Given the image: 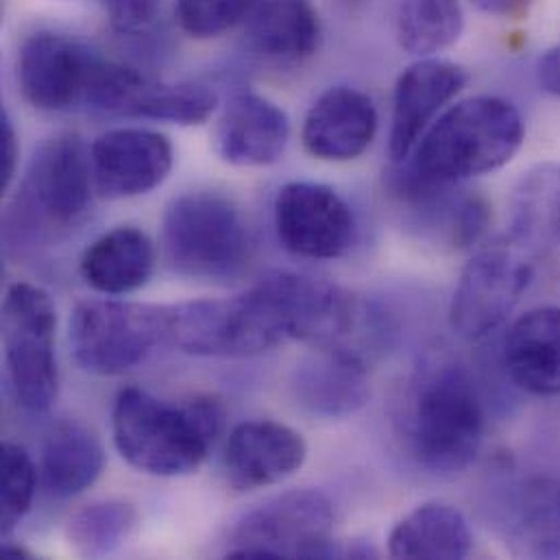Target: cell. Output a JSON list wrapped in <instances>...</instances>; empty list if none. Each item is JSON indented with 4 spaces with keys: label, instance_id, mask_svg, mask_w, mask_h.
Segmentation results:
<instances>
[{
    "label": "cell",
    "instance_id": "cell-11",
    "mask_svg": "<svg viewBox=\"0 0 560 560\" xmlns=\"http://www.w3.org/2000/svg\"><path fill=\"white\" fill-rule=\"evenodd\" d=\"M535 256L533 249L513 238L478 249L463 269L452 296V331L467 342L485 340L498 331L533 281Z\"/></svg>",
    "mask_w": 560,
    "mask_h": 560
},
{
    "label": "cell",
    "instance_id": "cell-24",
    "mask_svg": "<svg viewBox=\"0 0 560 560\" xmlns=\"http://www.w3.org/2000/svg\"><path fill=\"white\" fill-rule=\"evenodd\" d=\"M509 217L511 238L535 254L560 243V164H541L524 175Z\"/></svg>",
    "mask_w": 560,
    "mask_h": 560
},
{
    "label": "cell",
    "instance_id": "cell-3",
    "mask_svg": "<svg viewBox=\"0 0 560 560\" xmlns=\"http://www.w3.org/2000/svg\"><path fill=\"white\" fill-rule=\"evenodd\" d=\"M96 184L90 149L72 131L39 142L20 190L4 217V241L11 249L46 247L85 223Z\"/></svg>",
    "mask_w": 560,
    "mask_h": 560
},
{
    "label": "cell",
    "instance_id": "cell-28",
    "mask_svg": "<svg viewBox=\"0 0 560 560\" xmlns=\"http://www.w3.org/2000/svg\"><path fill=\"white\" fill-rule=\"evenodd\" d=\"M515 537L530 557L560 559V478H537L524 487Z\"/></svg>",
    "mask_w": 560,
    "mask_h": 560
},
{
    "label": "cell",
    "instance_id": "cell-30",
    "mask_svg": "<svg viewBox=\"0 0 560 560\" xmlns=\"http://www.w3.org/2000/svg\"><path fill=\"white\" fill-rule=\"evenodd\" d=\"M258 2L260 0H175V15L188 35L210 39L247 20Z\"/></svg>",
    "mask_w": 560,
    "mask_h": 560
},
{
    "label": "cell",
    "instance_id": "cell-7",
    "mask_svg": "<svg viewBox=\"0 0 560 560\" xmlns=\"http://www.w3.org/2000/svg\"><path fill=\"white\" fill-rule=\"evenodd\" d=\"M228 559H342L334 506L316 489H292L247 511L230 533Z\"/></svg>",
    "mask_w": 560,
    "mask_h": 560
},
{
    "label": "cell",
    "instance_id": "cell-20",
    "mask_svg": "<svg viewBox=\"0 0 560 560\" xmlns=\"http://www.w3.org/2000/svg\"><path fill=\"white\" fill-rule=\"evenodd\" d=\"M247 48L262 61L296 66L320 46V18L312 0H260L247 18Z\"/></svg>",
    "mask_w": 560,
    "mask_h": 560
},
{
    "label": "cell",
    "instance_id": "cell-25",
    "mask_svg": "<svg viewBox=\"0 0 560 560\" xmlns=\"http://www.w3.org/2000/svg\"><path fill=\"white\" fill-rule=\"evenodd\" d=\"M460 0H397L395 28L399 46L415 57H434L463 33Z\"/></svg>",
    "mask_w": 560,
    "mask_h": 560
},
{
    "label": "cell",
    "instance_id": "cell-14",
    "mask_svg": "<svg viewBox=\"0 0 560 560\" xmlns=\"http://www.w3.org/2000/svg\"><path fill=\"white\" fill-rule=\"evenodd\" d=\"M467 79L463 66L439 57H419L399 74L388 136L393 162H404L412 155L425 131L463 92Z\"/></svg>",
    "mask_w": 560,
    "mask_h": 560
},
{
    "label": "cell",
    "instance_id": "cell-13",
    "mask_svg": "<svg viewBox=\"0 0 560 560\" xmlns=\"http://www.w3.org/2000/svg\"><path fill=\"white\" fill-rule=\"evenodd\" d=\"M96 192L105 199H133L160 188L175 162L164 133L122 127L98 136L90 147Z\"/></svg>",
    "mask_w": 560,
    "mask_h": 560
},
{
    "label": "cell",
    "instance_id": "cell-8",
    "mask_svg": "<svg viewBox=\"0 0 560 560\" xmlns=\"http://www.w3.org/2000/svg\"><path fill=\"white\" fill-rule=\"evenodd\" d=\"M55 334L50 294L28 281L11 283L2 303L4 362L15 401L33 415L48 412L59 395Z\"/></svg>",
    "mask_w": 560,
    "mask_h": 560
},
{
    "label": "cell",
    "instance_id": "cell-35",
    "mask_svg": "<svg viewBox=\"0 0 560 560\" xmlns=\"http://www.w3.org/2000/svg\"><path fill=\"white\" fill-rule=\"evenodd\" d=\"M2 557H4V559H31V552H28L26 548H22V546H11V544H7V546L2 548Z\"/></svg>",
    "mask_w": 560,
    "mask_h": 560
},
{
    "label": "cell",
    "instance_id": "cell-16",
    "mask_svg": "<svg viewBox=\"0 0 560 560\" xmlns=\"http://www.w3.org/2000/svg\"><path fill=\"white\" fill-rule=\"evenodd\" d=\"M377 122V109L369 94L336 85L312 103L303 122V147L316 160L349 162L371 147Z\"/></svg>",
    "mask_w": 560,
    "mask_h": 560
},
{
    "label": "cell",
    "instance_id": "cell-31",
    "mask_svg": "<svg viewBox=\"0 0 560 560\" xmlns=\"http://www.w3.org/2000/svg\"><path fill=\"white\" fill-rule=\"evenodd\" d=\"M101 4L116 31L138 33L158 18L162 0H103Z\"/></svg>",
    "mask_w": 560,
    "mask_h": 560
},
{
    "label": "cell",
    "instance_id": "cell-26",
    "mask_svg": "<svg viewBox=\"0 0 560 560\" xmlns=\"http://www.w3.org/2000/svg\"><path fill=\"white\" fill-rule=\"evenodd\" d=\"M138 522V511L127 502H94L70 517L66 541L79 557L105 559L129 541Z\"/></svg>",
    "mask_w": 560,
    "mask_h": 560
},
{
    "label": "cell",
    "instance_id": "cell-21",
    "mask_svg": "<svg viewBox=\"0 0 560 560\" xmlns=\"http://www.w3.org/2000/svg\"><path fill=\"white\" fill-rule=\"evenodd\" d=\"M155 260V245L149 234L131 225H120L98 236L83 252L79 273L94 292L122 296L149 283Z\"/></svg>",
    "mask_w": 560,
    "mask_h": 560
},
{
    "label": "cell",
    "instance_id": "cell-9",
    "mask_svg": "<svg viewBox=\"0 0 560 560\" xmlns=\"http://www.w3.org/2000/svg\"><path fill=\"white\" fill-rule=\"evenodd\" d=\"M168 305L120 299L81 301L68 325L74 362L92 375H120L166 342Z\"/></svg>",
    "mask_w": 560,
    "mask_h": 560
},
{
    "label": "cell",
    "instance_id": "cell-29",
    "mask_svg": "<svg viewBox=\"0 0 560 560\" xmlns=\"http://www.w3.org/2000/svg\"><path fill=\"white\" fill-rule=\"evenodd\" d=\"M37 491V467L31 454L15 443L2 445L0 533L9 537L31 513Z\"/></svg>",
    "mask_w": 560,
    "mask_h": 560
},
{
    "label": "cell",
    "instance_id": "cell-10",
    "mask_svg": "<svg viewBox=\"0 0 560 560\" xmlns=\"http://www.w3.org/2000/svg\"><path fill=\"white\" fill-rule=\"evenodd\" d=\"M116 61L81 39L55 31L28 35L18 50V85L28 105L42 112L94 107Z\"/></svg>",
    "mask_w": 560,
    "mask_h": 560
},
{
    "label": "cell",
    "instance_id": "cell-19",
    "mask_svg": "<svg viewBox=\"0 0 560 560\" xmlns=\"http://www.w3.org/2000/svg\"><path fill=\"white\" fill-rule=\"evenodd\" d=\"M502 362L524 393L559 397L560 307H535L520 316L504 338Z\"/></svg>",
    "mask_w": 560,
    "mask_h": 560
},
{
    "label": "cell",
    "instance_id": "cell-6",
    "mask_svg": "<svg viewBox=\"0 0 560 560\" xmlns=\"http://www.w3.org/2000/svg\"><path fill=\"white\" fill-rule=\"evenodd\" d=\"M166 342L201 358H252L290 338L280 310L256 283L238 296L168 305Z\"/></svg>",
    "mask_w": 560,
    "mask_h": 560
},
{
    "label": "cell",
    "instance_id": "cell-15",
    "mask_svg": "<svg viewBox=\"0 0 560 560\" xmlns=\"http://www.w3.org/2000/svg\"><path fill=\"white\" fill-rule=\"evenodd\" d=\"M307 458L305 439L290 425L256 419L238 423L225 447V474L236 491L273 487L294 476Z\"/></svg>",
    "mask_w": 560,
    "mask_h": 560
},
{
    "label": "cell",
    "instance_id": "cell-2",
    "mask_svg": "<svg viewBox=\"0 0 560 560\" xmlns=\"http://www.w3.org/2000/svg\"><path fill=\"white\" fill-rule=\"evenodd\" d=\"M223 425L214 397L164 401L144 388H122L112 410L118 454L138 471L160 478L195 474L208 458Z\"/></svg>",
    "mask_w": 560,
    "mask_h": 560
},
{
    "label": "cell",
    "instance_id": "cell-18",
    "mask_svg": "<svg viewBox=\"0 0 560 560\" xmlns=\"http://www.w3.org/2000/svg\"><path fill=\"white\" fill-rule=\"evenodd\" d=\"M290 140L288 114L256 92H236L221 112L214 144L223 162L260 168L280 162Z\"/></svg>",
    "mask_w": 560,
    "mask_h": 560
},
{
    "label": "cell",
    "instance_id": "cell-33",
    "mask_svg": "<svg viewBox=\"0 0 560 560\" xmlns=\"http://www.w3.org/2000/svg\"><path fill=\"white\" fill-rule=\"evenodd\" d=\"M537 79L541 88L560 98V46L546 50L537 61Z\"/></svg>",
    "mask_w": 560,
    "mask_h": 560
},
{
    "label": "cell",
    "instance_id": "cell-34",
    "mask_svg": "<svg viewBox=\"0 0 560 560\" xmlns=\"http://www.w3.org/2000/svg\"><path fill=\"white\" fill-rule=\"evenodd\" d=\"M533 0H474V4L489 13V15H500V18H513L520 15L528 9Z\"/></svg>",
    "mask_w": 560,
    "mask_h": 560
},
{
    "label": "cell",
    "instance_id": "cell-22",
    "mask_svg": "<svg viewBox=\"0 0 560 560\" xmlns=\"http://www.w3.org/2000/svg\"><path fill=\"white\" fill-rule=\"evenodd\" d=\"M474 535L467 517L441 502L421 504L404 515L388 535V555L406 560L467 559Z\"/></svg>",
    "mask_w": 560,
    "mask_h": 560
},
{
    "label": "cell",
    "instance_id": "cell-17",
    "mask_svg": "<svg viewBox=\"0 0 560 560\" xmlns=\"http://www.w3.org/2000/svg\"><path fill=\"white\" fill-rule=\"evenodd\" d=\"M290 386L301 408L325 419L355 415L371 397L362 358L342 345L318 347L296 362Z\"/></svg>",
    "mask_w": 560,
    "mask_h": 560
},
{
    "label": "cell",
    "instance_id": "cell-4",
    "mask_svg": "<svg viewBox=\"0 0 560 560\" xmlns=\"http://www.w3.org/2000/svg\"><path fill=\"white\" fill-rule=\"evenodd\" d=\"M524 144L520 109L500 96H471L447 107L408 162L423 177L463 184L506 166Z\"/></svg>",
    "mask_w": 560,
    "mask_h": 560
},
{
    "label": "cell",
    "instance_id": "cell-32",
    "mask_svg": "<svg viewBox=\"0 0 560 560\" xmlns=\"http://www.w3.org/2000/svg\"><path fill=\"white\" fill-rule=\"evenodd\" d=\"M18 171V133L7 109L0 114V190L7 192Z\"/></svg>",
    "mask_w": 560,
    "mask_h": 560
},
{
    "label": "cell",
    "instance_id": "cell-12",
    "mask_svg": "<svg viewBox=\"0 0 560 560\" xmlns=\"http://www.w3.org/2000/svg\"><path fill=\"white\" fill-rule=\"evenodd\" d=\"M276 234L285 252L305 260H338L355 243V214L329 186L290 182L273 203Z\"/></svg>",
    "mask_w": 560,
    "mask_h": 560
},
{
    "label": "cell",
    "instance_id": "cell-1",
    "mask_svg": "<svg viewBox=\"0 0 560 560\" xmlns=\"http://www.w3.org/2000/svg\"><path fill=\"white\" fill-rule=\"evenodd\" d=\"M399 439L428 474H463L480 454L487 432L482 395L469 371L456 362L421 366L408 382L399 415Z\"/></svg>",
    "mask_w": 560,
    "mask_h": 560
},
{
    "label": "cell",
    "instance_id": "cell-36",
    "mask_svg": "<svg viewBox=\"0 0 560 560\" xmlns=\"http://www.w3.org/2000/svg\"><path fill=\"white\" fill-rule=\"evenodd\" d=\"M98 2H103V0H98Z\"/></svg>",
    "mask_w": 560,
    "mask_h": 560
},
{
    "label": "cell",
    "instance_id": "cell-27",
    "mask_svg": "<svg viewBox=\"0 0 560 560\" xmlns=\"http://www.w3.org/2000/svg\"><path fill=\"white\" fill-rule=\"evenodd\" d=\"M219 107V96L212 88L201 83H158L144 81L138 90L129 116L149 118L173 125H201Z\"/></svg>",
    "mask_w": 560,
    "mask_h": 560
},
{
    "label": "cell",
    "instance_id": "cell-5",
    "mask_svg": "<svg viewBox=\"0 0 560 560\" xmlns=\"http://www.w3.org/2000/svg\"><path fill=\"white\" fill-rule=\"evenodd\" d=\"M162 247L173 271L195 280H232L252 262L243 210L225 195L197 190L173 199L162 217Z\"/></svg>",
    "mask_w": 560,
    "mask_h": 560
},
{
    "label": "cell",
    "instance_id": "cell-23",
    "mask_svg": "<svg viewBox=\"0 0 560 560\" xmlns=\"http://www.w3.org/2000/svg\"><path fill=\"white\" fill-rule=\"evenodd\" d=\"M103 465V445L90 428L61 421L46 434L39 474L50 495L66 500L83 493L98 480Z\"/></svg>",
    "mask_w": 560,
    "mask_h": 560
}]
</instances>
